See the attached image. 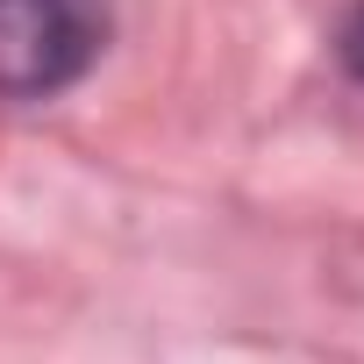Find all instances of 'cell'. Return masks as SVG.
I'll use <instances>...</instances> for the list:
<instances>
[{"mask_svg": "<svg viewBox=\"0 0 364 364\" xmlns=\"http://www.w3.org/2000/svg\"><path fill=\"white\" fill-rule=\"evenodd\" d=\"M336 65H343V72L364 86V0H357V8L336 22Z\"/></svg>", "mask_w": 364, "mask_h": 364, "instance_id": "2", "label": "cell"}, {"mask_svg": "<svg viewBox=\"0 0 364 364\" xmlns=\"http://www.w3.org/2000/svg\"><path fill=\"white\" fill-rule=\"evenodd\" d=\"M114 36L107 0H0V100L72 93Z\"/></svg>", "mask_w": 364, "mask_h": 364, "instance_id": "1", "label": "cell"}]
</instances>
